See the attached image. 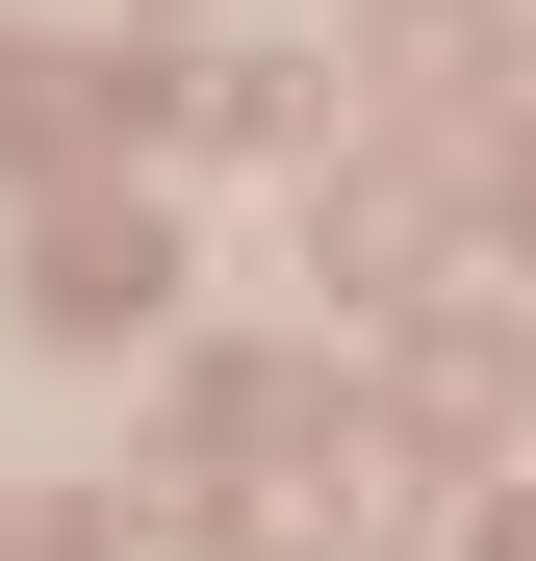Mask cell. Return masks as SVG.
Wrapping results in <instances>:
<instances>
[{
	"label": "cell",
	"instance_id": "obj_1",
	"mask_svg": "<svg viewBox=\"0 0 536 561\" xmlns=\"http://www.w3.org/2000/svg\"><path fill=\"white\" fill-rule=\"evenodd\" d=\"M486 561H536V511H511V536H486Z\"/></svg>",
	"mask_w": 536,
	"mask_h": 561
}]
</instances>
